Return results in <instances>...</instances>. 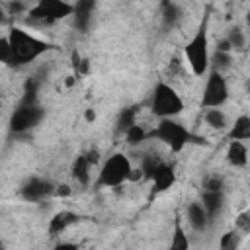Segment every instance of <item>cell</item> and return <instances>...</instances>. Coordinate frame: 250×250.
Returning <instances> with one entry per match:
<instances>
[{"instance_id": "cell-24", "label": "cell", "mask_w": 250, "mask_h": 250, "mask_svg": "<svg viewBox=\"0 0 250 250\" xmlns=\"http://www.w3.org/2000/svg\"><path fill=\"white\" fill-rule=\"evenodd\" d=\"M125 139H127V143H129L131 146H137V145H141L145 139H148V133H146L141 125H133V127L125 133Z\"/></svg>"}, {"instance_id": "cell-11", "label": "cell", "mask_w": 250, "mask_h": 250, "mask_svg": "<svg viewBox=\"0 0 250 250\" xmlns=\"http://www.w3.org/2000/svg\"><path fill=\"white\" fill-rule=\"evenodd\" d=\"M94 2L92 0H80L74 4V25L78 31H88L90 21H92V12H94Z\"/></svg>"}, {"instance_id": "cell-17", "label": "cell", "mask_w": 250, "mask_h": 250, "mask_svg": "<svg viewBox=\"0 0 250 250\" xmlns=\"http://www.w3.org/2000/svg\"><path fill=\"white\" fill-rule=\"evenodd\" d=\"M90 166H92V164L88 162V156H86V154H80V156L74 158L70 172H72V178H74L80 186H88V182H90Z\"/></svg>"}, {"instance_id": "cell-25", "label": "cell", "mask_w": 250, "mask_h": 250, "mask_svg": "<svg viewBox=\"0 0 250 250\" xmlns=\"http://www.w3.org/2000/svg\"><path fill=\"white\" fill-rule=\"evenodd\" d=\"M211 62H213V68L221 72L223 68H229L230 66L232 59H230V53H221V51L215 49V53L211 55Z\"/></svg>"}, {"instance_id": "cell-14", "label": "cell", "mask_w": 250, "mask_h": 250, "mask_svg": "<svg viewBox=\"0 0 250 250\" xmlns=\"http://www.w3.org/2000/svg\"><path fill=\"white\" fill-rule=\"evenodd\" d=\"M227 160L234 168H242L248 162V150L240 141H230L227 148Z\"/></svg>"}, {"instance_id": "cell-3", "label": "cell", "mask_w": 250, "mask_h": 250, "mask_svg": "<svg viewBox=\"0 0 250 250\" xmlns=\"http://www.w3.org/2000/svg\"><path fill=\"white\" fill-rule=\"evenodd\" d=\"M148 137L162 141V143L168 145L174 152H180V150H182L186 145H189V143H203L201 137L191 135L182 123H178V121H174V119H160V123H158L152 131H148Z\"/></svg>"}, {"instance_id": "cell-36", "label": "cell", "mask_w": 250, "mask_h": 250, "mask_svg": "<svg viewBox=\"0 0 250 250\" xmlns=\"http://www.w3.org/2000/svg\"><path fill=\"white\" fill-rule=\"evenodd\" d=\"M86 119H88V121H94V119H96V113H94L92 109H88V111H86Z\"/></svg>"}, {"instance_id": "cell-22", "label": "cell", "mask_w": 250, "mask_h": 250, "mask_svg": "<svg viewBox=\"0 0 250 250\" xmlns=\"http://www.w3.org/2000/svg\"><path fill=\"white\" fill-rule=\"evenodd\" d=\"M205 123H207L209 127L221 131V129L227 127V115H225L219 107H215V109H207V111H205Z\"/></svg>"}, {"instance_id": "cell-15", "label": "cell", "mask_w": 250, "mask_h": 250, "mask_svg": "<svg viewBox=\"0 0 250 250\" xmlns=\"http://www.w3.org/2000/svg\"><path fill=\"white\" fill-rule=\"evenodd\" d=\"M188 221L195 230H205L207 223H209V215H207L205 207L195 201V203H189V207H188Z\"/></svg>"}, {"instance_id": "cell-21", "label": "cell", "mask_w": 250, "mask_h": 250, "mask_svg": "<svg viewBox=\"0 0 250 250\" xmlns=\"http://www.w3.org/2000/svg\"><path fill=\"white\" fill-rule=\"evenodd\" d=\"M135 117H137V107H125L121 113H119V119H117V131L119 133H127L135 123Z\"/></svg>"}, {"instance_id": "cell-2", "label": "cell", "mask_w": 250, "mask_h": 250, "mask_svg": "<svg viewBox=\"0 0 250 250\" xmlns=\"http://www.w3.org/2000/svg\"><path fill=\"white\" fill-rule=\"evenodd\" d=\"M186 61L191 66L195 76H203L211 64V55H209V37H207V16L203 18L201 25L197 27L195 35L184 49Z\"/></svg>"}, {"instance_id": "cell-1", "label": "cell", "mask_w": 250, "mask_h": 250, "mask_svg": "<svg viewBox=\"0 0 250 250\" xmlns=\"http://www.w3.org/2000/svg\"><path fill=\"white\" fill-rule=\"evenodd\" d=\"M12 47V55H14V66L18 64H27L35 59H39L43 53L51 51L53 45L47 43L45 39H39L31 33H27L25 29L20 27H12L10 33L6 35Z\"/></svg>"}, {"instance_id": "cell-13", "label": "cell", "mask_w": 250, "mask_h": 250, "mask_svg": "<svg viewBox=\"0 0 250 250\" xmlns=\"http://www.w3.org/2000/svg\"><path fill=\"white\" fill-rule=\"evenodd\" d=\"M78 215L72 211H59L51 221H49V234H59L62 230H66L70 225L78 223Z\"/></svg>"}, {"instance_id": "cell-20", "label": "cell", "mask_w": 250, "mask_h": 250, "mask_svg": "<svg viewBox=\"0 0 250 250\" xmlns=\"http://www.w3.org/2000/svg\"><path fill=\"white\" fill-rule=\"evenodd\" d=\"M160 8H162V21H164V25L166 27H174L178 23V20H180V8H178V4H174V2H162Z\"/></svg>"}, {"instance_id": "cell-26", "label": "cell", "mask_w": 250, "mask_h": 250, "mask_svg": "<svg viewBox=\"0 0 250 250\" xmlns=\"http://www.w3.org/2000/svg\"><path fill=\"white\" fill-rule=\"evenodd\" d=\"M227 41L230 43L232 51H240L244 47V33H242V29L240 27H232L229 31V35H227Z\"/></svg>"}, {"instance_id": "cell-28", "label": "cell", "mask_w": 250, "mask_h": 250, "mask_svg": "<svg viewBox=\"0 0 250 250\" xmlns=\"http://www.w3.org/2000/svg\"><path fill=\"white\" fill-rule=\"evenodd\" d=\"M234 227L240 230V232H246L250 234V209L238 213V217L234 219Z\"/></svg>"}, {"instance_id": "cell-10", "label": "cell", "mask_w": 250, "mask_h": 250, "mask_svg": "<svg viewBox=\"0 0 250 250\" xmlns=\"http://www.w3.org/2000/svg\"><path fill=\"white\" fill-rule=\"evenodd\" d=\"M150 180H152V193H160V191L172 188V184L176 182V172L170 164L160 162Z\"/></svg>"}, {"instance_id": "cell-5", "label": "cell", "mask_w": 250, "mask_h": 250, "mask_svg": "<svg viewBox=\"0 0 250 250\" xmlns=\"http://www.w3.org/2000/svg\"><path fill=\"white\" fill-rule=\"evenodd\" d=\"M150 109L154 115H158L160 119H172L174 115L182 113L184 109V102L180 98V94L166 82H158L154 92H152V100H150Z\"/></svg>"}, {"instance_id": "cell-6", "label": "cell", "mask_w": 250, "mask_h": 250, "mask_svg": "<svg viewBox=\"0 0 250 250\" xmlns=\"http://www.w3.org/2000/svg\"><path fill=\"white\" fill-rule=\"evenodd\" d=\"M74 14V4L62 0H41L27 12V23H51Z\"/></svg>"}, {"instance_id": "cell-4", "label": "cell", "mask_w": 250, "mask_h": 250, "mask_svg": "<svg viewBox=\"0 0 250 250\" xmlns=\"http://www.w3.org/2000/svg\"><path fill=\"white\" fill-rule=\"evenodd\" d=\"M131 174H133L131 160L125 154L115 152L104 162V166L98 174L96 186H100V188H119L123 182L131 180Z\"/></svg>"}, {"instance_id": "cell-33", "label": "cell", "mask_w": 250, "mask_h": 250, "mask_svg": "<svg viewBox=\"0 0 250 250\" xmlns=\"http://www.w3.org/2000/svg\"><path fill=\"white\" fill-rule=\"evenodd\" d=\"M88 70H90V64H88L86 59H82V62L78 64V68L74 72H76V76H80V74H88Z\"/></svg>"}, {"instance_id": "cell-19", "label": "cell", "mask_w": 250, "mask_h": 250, "mask_svg": "<svg viewBox=\"0 0 250 250\" xmlns=\"http://www.w3.org/2000/svg\"><path fill=\"white\" fill-rule=\"evenodd\" d=\"M168 250H189V240H188V234H186L180 219L174 221V232H172V240H170Z\"/></svg>"}, {"instance_id": "cell-7", "label": "cell", "mask_w": 250, "mask_h": 250, "mask_svg": "<svg viewBox=\"0 0 250 250\" xmlns=\"http://www.w3.org/2000/svg\"><path fill=\"white\" fill-rule=\"evenodd\" d=\"M229 98V86L223 78V74L215 68H211L205 88H203V96H201V105L207 109H215L221 107Z\"/></svg>"}, {"instance_id": "cell-37", "label": "cell", "mask_w": 250, "mask_h": 250, "mask_svg": "<svg viewBox=\"0 0 250 250\" xmlns=\"http://www.w3.org/2000/svg\"><path fill=\"white\" fill-rule=\"evenodd\" d=\"M246 23H248V27H250V12L246 14Z\"/></svg>"}, {"instance_id": "cell-32", "label": "cell", "mask_w": 250, "mask_h": 250, "mask_svg": "<svg viewBox=\"0 0 250 250\" xmlns=\"http://www.w3.org/2000/svg\"><path fill=\"white\" fill-rule=\"evenodd\" d=\"M217 51H221V53H230L232 47H230V43H229L227 39H221V41L217 43Z\"/></svg>"}, {"instance_id": "cell-27", "label": "cell", "mask_w": 250, "mask_h": 250, "mask_svg": "<svg viewBox=\"0 0 250 250\" xmlns=\"http://www.w3.org/2000/svg\"><path fill=\"white\" fill-rule=\"evenodd\" d=\"M0 61L14 66V55H12V47H10V41L8 37H2L0 39Z\"/></svg>"}, {"instance_id": "cell-35", "label": "cell", "mask_w": 250, "mask_h": 250, "mask_svg": "<svg viewBox=\"0 0 250 250\" xmlns=\"http://www.w3.org/2000/svg\"><path fill=\"white\" fill-rule=\"evenodd\" d=\"M55 195H59V197H66V195H70V188H68V186H57Z\"/></svg>"}, {"instance_id": "cell-29", "label": "cell", "mask_w": 250, "mask_h": 250, "mask_svg": "<svg viewBox=\"0 0 250 250\" xmlns=\"http://www.w3.org/2000/svg\"><path fill=\"white\" fill-rule=\"evenodd\" d=\"M203 191H223V178L207 176L203 180Z\"/></svg>"}, {"instance_id": "cell-9", "label": "cell", "mask_w": 250, "mask_h": 250, "mask_svg": "<svg viewBox=\"0 0 250 250\" xmlns=\"http://www.w3.org/2000/svg\"><path fill=\"white\" fill-rule=\"evenodd\" d=\"M55 191H57V188L53 186V182H49V180H45V178H29V180L21 186L20 195H21V199L35 203V201H43L45 197L53 195Z\"/></svg>"}, {"instance_id": "cell-34", "label": "cell", "mask_w": 250, "mask_h": 250, "mask_svg": "<svg viewBox=\"0 0 250 250\" xmlns=\"http://www.w3.org/2000/svg\"><path fill=\"white\" fill-rule=\"evenodd\" d=\"M86 156H88V162H90V164H96V162L100 160V152H98L96 148L88 150V152H86Z\"/></svg>"}, {"instance_id": "cell-16", "label": "cell", "mask_w": 250, "mask_h": 250, "mask_svg": "<svg viewBox=\"0 0 250 250\" xmlns=\"http://www.w3.org/2000/svg\"><path fill=\"white\" fill-rule=\"evenodd\" d=\"M230 141H250V115H238L227 135Z\"/></svg>"}, {"instance_id": "cell-8", "label": "cell", "mask_w": 250, "mask_h": 250, "mask_svg": "<svg viewBox=\"0 0 250 250\" xmlns=\"http://www.w3.org/2000/svg\"><path fill=\"white\" fill-rule=\"evenodd\" d=\"M43 115L45 113L39 105H18L10 117V131L16 135H23L37 127Z\"/></svg>"}, {"instance_id": "cell-31", "label": "cell", "mask_w": 250, "mask_h": 250, "mask_svg": "<svg viewBox=\"0 0 250 250\" xmlns=\"http://www.w3.org/2000/svg\"><path fill=\"white\" fill-rule=\"evenodd\" d=\"M53 250H78V244H74V242H59Z\"/></svg>"}, {"instance_id": "cell-18", "label": "cell", "mask_w": 250, "mask_h": 250, "mask_svg": "<svg viewBox=\"0 0 250 250\" xmlns=\"http://www.w3.org/2000/svg\"><path fill=\"white\" fill-rule=\"evenodd\" d=\"M39 80L35 76L27 78L23 84V96L20 100V105H37V94H39Z\"/></svg>"}, {"instance_id": "cell-12", "label": "cell", "mask_w": 250, "mask_h": 250, "mask_svg": "<svg viewBox=\"0 0 250 250\" xmlns=\"http://www.w3.org/2000/svg\"><path fill=\"white\" fill-rule=\"evenodd\" d=\"M201 205L205 207L209 219L217 217L225 205V193L223 191H203L201 195Z\"/></svg>"}, {"instance_id": "cell-23", "label": "cell", "mask_w": 250, "mask_h": 250, "mask_svg": "<svg viewBox=\"0 0 250 250\" xmlns=\"http://www.w3.org/2000/svg\"><path fill=\"white\" fill-rule=\"evenodd\" d=\"M240 242V236L236 230H227L221 238H219V250H236Z\"/></svg>"}, {"instance_id": "cell-30", "label": "cell", "mask_w": 250, "mask_h": 250, "mask_svg": "<svg viewBox=\"0 0 250 250\" xmlns=\"http://www.w3.org/2000/svg\"><path fill=\"white\" fill-rule=\"evenodd\" d=\"M6 8L10 10V14L14 16V14H21L23 10H25V4L23 2H8L6 4Z\"/></svg>"}]
</instances>
